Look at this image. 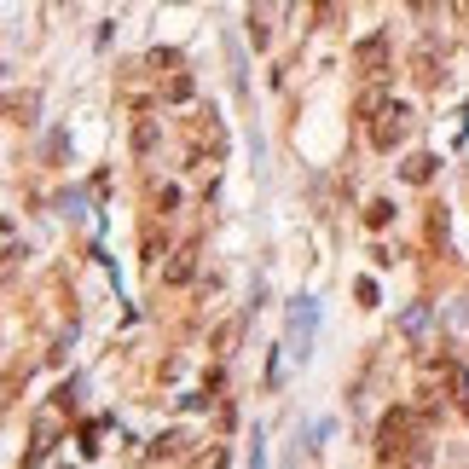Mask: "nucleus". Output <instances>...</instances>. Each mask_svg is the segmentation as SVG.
Listing matches in <instances>:
<instances>
[{
	"mask_svg": "<svg viewBox=\"0 0 469 469\" xmlns=\"http://www.w3.org/2000/svg\"><path fill=\"white\" fill-rule=\"evenodd\" d=\"M423 412L412 405H394L377 423V464H423Z\"/></svg>",
	"mask_w": 469,
	"mask_h": 469,
	"instance_id": "obj_1",
	"label": "nucleus"
},
{
	"mask_svg": "<svg viewBox=\"0 0 469 469\" xmlns=\"http://www.w3.org/2000/svg\"><path fill=\"white\" fill-rule=\"evenodd\" d=\"M313 325H319L313 302H295V313H290V342H302V354H307V342H313Z\"/></svg>",
	"mask_w": 469,
	"mask_h": 469,
	"instance_id": "obj_6",
	"label": "nucleus"
},
{
	"mask_svg": "<svg viewBox=\"0 0 469 469\" xmlns=\"http://www.w3.org/2000/svg\"><path fill=\"white\" fill-rule=\"evenodd\" d=\"M12 261H18V250H6V255H0V278L12 273Z\"/></svg>",
	"mask_w": 469,
	"mask_h": 469,
	"instance_id": "obj_14",
	"label": "nucleus"
},
{
	"mask_svg": "<svg viewBox=\"0 0 469 469\" xmlns=\"http://www.w3.org/2000/svg\"><path fill=\"white\" fill-rule=\"evenodd\" d=\"M435 168H440V163H435V157H412V163H405V168H400V175H405V180H412V186H429V180H435Z\"/></svg>",
	"mask_w": 469,
	"mask_h": 469,
	"instance_id": "obj_7",
	"label": "nucleus"
},
{
	"mask_svg": "<svg viewBox=\"0 0 469 469\" xmlns=\"http://www.w3.org/2000/svg\"><path fill=\"white\" fill-rule=\"evenodd\" d=\"M354 295H360L365 307H377V284H371V278H360V284H354Z\"/></svg>",
	"mask_w": 469,
	"mask_h": 469,
	"instance_id": "obj_12",
	"label": "nucleus"
},
{
	"mask_svg": "<svg viewBox=\"0 0 469 469\" xmlns=\"http://www.w3.org/2000/svg\"><path fill=\"white\" fill-rule=\"evenodd\" d=\"M405 133H412V110L388 98V105H382L377 116H371V145H377V151H394V145H400Z\"/></svg>",
	"mask_w": 469,
	"mask_h": 469,
	"instance_id": "obj_2",
	"label": "nucleus"
},
{
	"mask_svg": "<svg viewBox=\"0 0 469 469\" xmlns=\"http://www.w3.org/2000/svg\"><path fill=\"white\" fill-rule=\"evenodd\" d=\"M440 76H447L440 47H435V41H417V47H412V81H417V88H440Z\"/></svg>",
	"mask_w": 469,
	"mask_h": 469,
	"instance_id": "obj_3",
	"label": "nucleus"
},
{
	"mask_svg": "<svg viewBox=\"0 0 469 469\" xmlns=\"http://www.w3.org/2000/svg\"><path fill=\"white\" fill-rule=\"evenodd\" d=\"M168 98H192V76H175V81H168Z\"/></svg>",
	"mask_w": 469,
	"mask_h": 469,
	"instance_id": "obj_13",
	"label": "nucleus"
},
{
	"mask_svg": "<svg viewBox=\"0 0 469 469\" xmlns=\"http://www.w3.org/2000/svg\"><path fill=\"white\" fill-rule=\"evenodd\" d=\"M452 12H458V23H469V0H452Z\"/></svg>",
	"mask_w": 469,
	"mask_h": 469,
	"instance_id": "obj_15",
	"label": "nucleus"
},
{
	"mask_svg": "<svg viewBox=\"0 0 469 469\" xmlns=\"http://www.w3.org/2000/svg\"><path fill=\"white\" fill-rule=\"evenodd\" d=\"M151 145H157V128H151V122H140V128H133V151H151Z\"/></svg>",
	"mask_w": 469,
	"mask_h": 469,
	"instance_id": "obj_11",
	"label": "nucleus"
},
{
	"mask_svg": "<svg viewBox=\"0 0 469 469\" xmlns=\"http://www.w3.org/2000/svg\"><path fill=\"white\" fill-rule=\"evenodd\" d=\"M382 105H388V93H382V88H371V93H360V116H377Z\"/></svg>",
	"mask_w": 469,
	"mask_h": 469,
	"instance_id": "obj_10",
	"label": "nucleus"
},
{
	"mask_svg": "<svg viewBox=\"0 0 469 469\" xmlns=\"http://www.w3.org/2000/svg\"><path fill=\"white\" fill-rule=\"evenodd\" d=\"M354 64H360L371 81H382L388 76V35H365V41L354 47Z\"/></svg>",
	"mask_w": 469,
	"mask_h": 469,
	"instance_id": "obj_4",
	"label": "nucleus"
},
{
	"mask_svg": "<svg viewBox=\"0 0 469 469\" xmlns=\"http://www.w3.org/2000/svg\"><path fill=\"white\" fill-rule=\"evenodd\" d=\"M192 278H197V238L163 255V284H192Z\"/></svg>",
	"mask_w": 469,
	"mask_h": 469,
	"instance_id": "obj_5",
	"label": "nucleus"
},
{
	"mask_svg": "<svg viewBox=\"0 0 469 469\" xmlns=\"http://www.w3.org/2000/svg\"><path fill=\"white\" fill-rule=\"evenodd\" d=\"M180 447H186V435H163L151 447V458H180Z\"/></svg>",
	"mask_w": 469,
	"mask_h": 469,
	"instance_id": "obj_8",
	"label": "nucleus"
},
{
	"mask_svg": "<svg viewBox=\"0 0 469 469\" xmlns=\"http://www.w3.org/2000/svg\"><path fill=\"white\" fill-rule=\"evenodd\" d=\"M388 220H394V203H371V209H365V226H388Z\"/></svg>",
	"mask_w": 469,
	"mask_h": 469,
	"instance_id": "obj_9",
	"label": "nucleus"
}]
</instances>
